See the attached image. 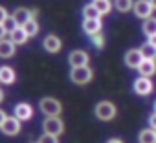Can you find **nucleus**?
Returning a JSON list of instances; mask_svg holds the SVG:
<instances>
[{"instance_id":"f257e3e1","label":"nucleus","mask_w":156,"mask_h":143,"mask_svg":"<svg viewBox=\"0 0 156 143\" xmlns=\"http://www.w3.org/2000/svg\"><path fill=\"white\" fill-rule=\"evenodd\" d=\"M94 112H96V117L101 119V121H110V119H114L116 114H118L116 105L110 103V101H99V103L96 105V110H94Z\"/></svg>"},{"instance_id":"f03ea898","label":"nucleus","mask_w":156,"mask_h":143,"mask_svg":"<svg viewBox=\"0 0 156 143\" xmlns=\"http://www.w3.org/2000/svg\"><path fill=\"white\" fill-rule=\"evenodd\" d=\"M92 77H94V72H92V68H88V66L72 68V72H70V79H72V83H75V85H87V83L92 81Z\"/></svg>"},{"instance_id":"7ed1b4c3","label":"nucleus","mask_w":156,"mask_h":143,"mask_svg":"<svg viewBox=\"0 0 156 143\" xmlns=\"http://www.w3.org/2000/svg\"><path fill=\"white\" fill-rule=\"evenodd\" d=\"M41 110H42V114H44L46 117H59L62 106H61V103H59L57 99H53V97H44V99H41Z\"/></svg>"},{"instance_id":"20e7f679","label":"nucleus","mask_w":156,"mask_h":143,"mask_svg":"<svg viewBox=\"0 0 156 143\" xmlns=\"http://www.w3.org/2000/svg\"><path fill=\"white\" fill-rule=\"evenodd\" d=\"M42 128L46 134H51V136H61L64 132V123L59 119V117H46L42 121Z\"/></svg>"},{"instance_id":"39448f33","label":"nucleus","mask_w":156,"mask_h":143,"mask_svg":"<svg viewBox=\"0 0 156 143\" xmlns=\"http://www.w3.org/2000/svg\"><path fill=\"white\" fill-rule=\"evenodd\" d=\"M152 6H151V2L149 0H136L134 2V15L138 17V19H141V20H147V19H151L152 17Z\"/></svg>"},{"instance_id":"423d86ee","label":"nucleus","mask_w":156,"mask_h":143,"mask_svg":"<svg viewBox=\"0 0 156 143\" xmlns=\"http://www.w3.org/2000/svg\"><path fill=\"white\" fill-rule=\"evenodd\" d=\"M134 92L138 94V96H149V94H152V90H154V85H152V81H151V77H138L136 81H134Z\"/></svg>"},{"instance_id":"0eeeda50","label":"nucleus","mask_w":156,"mask_h":143,"mask_svg":"<svg viewBox=\"0 0 156 143\" xmlns=\"http://www.w3.org/2000/svg\"><path fill=\"white\" fill-rule=\"evenodd\" d=\"M68 62L72 68H81V66H88V53L85 50H73L68 57Z\"/></svg>"},{"instance_id":"6e6552de","label":"nucleus","mask_w":156,"mask_h":143,"mask_svg":"<svg viewBox=\"0 0 156 143\" xmlns=\"http://www.w3.org/2000/svg\"><path fill=\"white\" fill-rule=\"evenodd\" d=\"M141 62H143V55H141L140 48H132V50H129V51L125 53V64H127L129 68L138 70Z\"/></svg>"},{"instance_id":"1a4fd4ad","label":"nucleus","mask_w":156,"mask_h":143,"mask_svg":"<svg viewBox=\"0 0 156 143\" xmlns=\"http://www.w3.org/2000/svg\"><path fill=\"white\" fill-rule=\"evenodd\" d=\"M0 130H2L6 136H17L20 132V121L17 117H6V121L2 123V127H0Z\"/></svg>"},{"instance_id":"9d476101","label":"nucleus","mask_w":156,"mask_h":143,"mask_svg":"<svg viewBox=\"0 0 156 143\" xmlns=\"http://www.w3.org/2000/svg\"><path fill=\"white\" fill-rule=\"evenodd\" d=\"M13 112H15V117H17L19 121H28V119H31V116H33V108H31V105H28V103H19V105H15Z\"/></svg>"},{"instance_id":"9b49d317","label":"nucleus","mask_w":156,"mask_h":143,"mask_svg":"<svg viewBox=\"0 0 156 143\" xmlns=\"http://www.w3.org/2000/svg\"><path fill=\"white\" fill-rule=\"evenodd\" d=\"M83 31L90 37L96 35V33H101V19H85Z\"/></svg>"},{"instance_id":"f8f14e48","label":"nucleus","mask_w":156,"mask_h":143,"mask_svg":"<svg viewBox=\"0 0 156 143\" xmlns=\"http://www.w3.org/2000/svg\"><path fill=\"white\" fill-rule=\"evenodd\" d=\"M44 50L48 51V53H57L61 48H62V42H61V39L57 37V35H48L46 39H44Z\"/></svg>"},{"instance_id":"ddd939ff","label":"nucleus","mask_w":156,"mask_h":143,"mask_svg":"<svg viewBox=\"0 0 156 143\" xmlns=\"http://www.w3.org/2000/svg\"><path fill=\"white\" fill-rule=\"evenodd\" d=\"M13 19H15V22H17V26H19V28H22L26 22H30V20L33 19V15H31V11H30V9H26V8H19V9H15Z\"/></svg>"},{"instance_id":"4468645a","label":"nucleus","mask_w":156,"mask_h":143,"mask_svg":"<svg viewBox=\"0 0 156 143\" xmlns=\"http://www.w3.org/2000/svg\"><path fill=\"white\" fill-rule=\"evenodd\" d=\"M138 72H140L141 77H152L156 74V61H145L143 59V62L140 64Z\"/></svg>"},{"instance_id":"2eb2a0df","label":"nucleus","mask_w":156,"mask_h":143,"mask_svg":"<svg viewBox=\"0 0 156 143\" xmlns=\"http://www.w3.org/2000/svg\"><path fill=\"white\" fill-rule=\"evenodd\" d=\"M0 83L4 85H13L15 83V72L9 66H0Z\"/></svg>"},{"instance_id":"dca6fc26","label":"nucleus","mask_w":156,"mask_h":143,"mask_svg":"<svg viewBox=\"0 0 156 143\" xmlns=\"http://www.w3.org/2000/svg\"><path fill=\"white\" fill-rule=\"evenodd\" d=\"M11 55H15V44L11 40H8V39H2L0 40V57L8 59Z\"/></svg>"},{"instance_id":"f3484780","label":"nucleus","mask_w":156,"mask_h":143,"mask_svg":"<svg viewBox=\"0 0 156 143\" xmlns=\"http://www.w3.org/2000/svg\"><path fill=\"white\" fill-rule=\"evenodd\" d=\"M141 31H143L145 37H152V35H156V17H151V19L143 20Z\"/></svg>"},{"instance_id":"a211bd4d","label":"nucleus","mask_w":156,"mask_h":143,"mask_svg":"<svg viewBox=\"0 0 156 143\" xmlns=\"http://www.w3.org/2000/svg\"><path fill=\"white\" fill-rule=\"evenodd\" d=\"M140 143H156V130L154 128H145L138 134Z\"/></svg>"},{"instance_id":"6ab92c4d","label":"nucleus","mask_w":156,"mask_h":143,"mask_svg":"<svg viewBox=\"0 0 156 143\" xmlns=\"http://www.w3.org/2000/svg\"><path fill=\"white\" fill-rule=\"evenodd\" d=\"M9 40H11L15 46H19V44H24V42L28 40V35H26V31H24L22 28H17L13 33H9Z\"/></svg>"},{"instance_id":"aec40b11","label":"nucleus","mask_w":156,"mask_h":143,"mask_svg":"<svg viewBox=\"0 0 156 143\" xmlns=\"http://www.w3.org/2000/svg\"><path fill=\"white\" fill-rule=\"evenodd\" d=\"M140 51H141V55H143L145 61H156V48L151 46L149 42H145V44L140 48Z\"/></svg>"},{"instance_id":"412c9836","label":"nucleus","mask_w":156,"mask_h":143,"mask_svg":"<svg viewBox=\"0 0 156 143\" xmlns=\"http://www.w3.org/2000/svg\"><path fill=\"white\" fill-rule=\"evenodd\" d=\"M92 4L96 6V9H98L101 15H108V13H110V9H112L110 0H94Z\"/></svg>"},{"instance_id":"4be33fe9","label":"nucleus","mask_w":156,"mask_h":143,"mask_svg":"<svg viewBox=\"0 0 156 143\" xmlns=\"http://www.w3.org/2000/svg\"><path fill=\"white\" fill-rule=\"evenodd\" d=\"M114 8L118 11H121V13H127V11H130L134 8V2L132 0H114Z\"/></svg>"},{"instance_id":"5701e85b","label":"nucleus","mask_w":156,"mask_h":143,"mask_svg":"<svg viewBox=\"0 0 156 143\" xmlns=\"http://www.w3.org/2000/svg\"><path fill=\"white\" fill-rule=\"evenodd\" d=\"M83 17H85V19H101V13L96 9L94 4H87V6L83 8Z\"/></svg>"},{"instance_id":"b1692460","label":"nucleus","mask_w":156,"mask_h":143,"mask_svg":"<svg viewBox=\"0 0 156 143\" xmlns=\"http://www.w3.org/2000/svg\"><path fill=\"white\" fill-rule=\"evenodd\" d=\"M22 30L26 31V35H28V37H33V35H37V33H39V24H37V20H35V19H31L30 22H26V24L22 26Z\"/></svg>"},{"instance_id":"393cba45","label":"nucleus","mask_w":156,"mask_h":143,"mask_svg":"<svg viewBox=\"0 0 156 143\" xmlns=\"http://www.w3.org/2000/svg\"><path fill=\"white\" fill-rule=\"evenodd\" d=\"M90 39H92V44H94L98 50H101V48L105 46V37H103V33H96V35H92Z\"/></svg>"},{"instance_id":"a878e982","label":"nucleus","mask_w":156,"mask_h":143,"mask_svg":"<svg viewBox=\"0 0 156 143\" xmlns=\"http://www.w3.org/2000/svg\"><path fill=\"white\" fill-rule=\"evenodd\" d=\"M4 28H6V33H13L19 26H17V22H15L13 17H8V20L4 22Z\"/></svg>"},{"instance_id":"bb28decb","label":"nucleus","mask_w":156,"mask_h":143,"mask_svg":"<svg viewBox=\"0 0 156 143\" xmlns=\"http://www.w3.org/2000/svg\"><path fill=\"white\" fill-rule=\"evenodd\" d=\"M39 143H59L57 141V136H51V134H42L41 138H39Z\"/></svg>"},{"instance_id":"cd10ccee","label":"nucleus","mask_w":156,"mask_h":143,"mask_svg":"<svg viewBox=\"0 0 156 143\" xmlns=\"http://www.w3.org/2000/svg\"><path fill=\"white\" fill-rule=\"evenodd\" d=\"M8 17H9V15H8V11H6L2 6H0V24H4V22L8 20Z\"/></svg>"},{"instance_id":"c85d7f7f","label":"nucleus","mask_w":156,"mask_h":143,"mask_svg":"<svg viewBox=\"0 0 156 143\" xmlns=\"http://www.w3.org/2000/svg\"><path fill=\"white\" fill-rule=\"evenodd\" d=\"M149 125H151V128H154V130H156V112L149 117Z\"/></svg>"},{"instance_id":"c756f323","label":"nucleus","mask_w":156,"mask_h":143,"mask_svg":"<svg viewBox=\"0 0 156 143\" xmlns=\"http://www.w3.org/2000/svg\"><path fill=\"white\" fill-rule=\"evenodd\" d=\"M6 117H8V116H6V112H4V110H0V127H2V123L6 121Z\"/></svg>"},{"instance_id":"7c9ffc66","label":"nucleus","mask_w":156,"mask_h":143,"mask_svg":"<svg viewBox=\"0 0 156 143\" xmlns=\"http://www.w3.org/2000/svg\"><path fill=\"white\" fill-rule=\"evenodd\" d=\"M147 42H149L151 46H154V48H156V35H152V37H149V40H147Z\"/></svg>"},{"instance_id":"2f4dec72","label":"nucleus","mask_w":156,"mask_h":143,"mask_svg":"<svg viewBox=\"0 0 156 143\" xmlns=\"http://www.w3.org/2000/svg\"><path fill=\"white\" fill-rule=\"evenodd\" d=\"M4 35H6V28H4V24H0V40L4 39Z\"/></svg>"},{"instance_id":"473e14b6","label":"nucleus","mask_w":156,"mask_h":143,"mask_svg":"<svg viewBox=\"0 0 156 143\" xmlns=\"http://www.w3.org/2000/svg\"><path fill=\"white\" fill-rule=\"evenodd\" d=\"M107 143H123V141H121V139H118V138H112V139H108Z\"/></svg>"},{"instance_id":"72a5a7b5","label":"nucleus","mask_w":156,"mask_h":143,"mask_svg":"<svg viewBox=\"0 0 156 143\" xmlns=\"http://www.w3.org/2000/svg\"><path fill=\"white\" fill-rule=\"evenodd\" d=\"M149 2H151V6H152V9L156 11V0H149Z\"/></svg>"},{"instance_id":"f704fd0d","label":"nucleus","mask_w":156,"mask_h":143,"mask_svg":"<svg viewBox=\"0 0 156 143\" xmlns=\"http://www.w3.org/2000/svg\"><path fill=\"white\" fill-rule=\"evenodd\" d=\"M2 101H4V92L0 90V103H2Z\"/></svg>"},{"instance_id":"c9c22d12","label":"nucleus","mask_w":156,"mask_h":143,"mask_svg":"<svg viewBox=\"0 0 156 143\" xmlns=\"http://www.w3.org/2000/svg\"><path fill=\"white\" fill-rule=\"evenodd\" d=\"M154 112H156V101H154Z\"/></svg>"}]
</instances>
